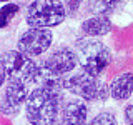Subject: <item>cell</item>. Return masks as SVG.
Here are the masks:
<instances>
[{
  "mask_svg": "<svg viewBox=\"0 0 133 125\" xmlns=\"http://www.w3.org/2000/svg\"><path fill=\"white\" fill-rule=\"evenodd\" d=\"M63 89L80 97L82 100H87V102L107 100L110 95V89L105 82H102L97 77H91L85 72H78L63 78Z\"/></svg>",
  "mask_w": 133,
  "mask_h": 125,
  "instance_id": "4",
  "label": "cell"
},
{
  "mask_svg": "<svg viewBox=\"0 0 133 125\" xmlns=\"http://www.w3.org/2000/svg\"><path fill=\"white\" fill-rule=\"evenodd\" d=\"M33 82L38 83V89H43L47 92H52V93L62 95V90H63V77L52 73L45 67H38V72H37Z\"/></svg>",
  "mask_w": 133,
  "mask_h": 125,
  "instance_id": "9",
  "label": "cell"
},
{
  "mask_svg": "<svg viewBox=\"0 0 133 125\" xmlns=\"http://www.w3.org/2000/svg\"><path fill=\"white\" fill-rule=\"evenodd\" d=\"M108 89H110V95L115 100H127L133 92V73L127 72L118 75Z\"/></svg>",
  "mask_w": 133,
  "mask_h": 125,
  "instance_id": "11",
  "label": "cell"
},
{
  "mask_svg": "<svg viewBox=\"0 0 133 125\" xmlns=\"http://www.w3.org/2000/svg\"><path fill=\"white\" fill-rule=\"evenodd\" d=\"M28 97V89H27V83L22 82H15L10 80L5 85V92H3V97L2 100L7 102L10 107L18 108L22 103H25V100Z\"/></svg>",
  "mask_w": 133,
  "mask_h": 125,
  "instance_id": "10",
  "label": "cell"
},
{
  "mask_svg": "<svg viewBox=\"0 0 133 125\" xmlns=\"http://www.w3.org/2000/svg\"><path fill=\"white\" fill-rule=\"evenodd\" d=\"M122 0H88L90 8L97 15H108L110 12H113L116 7L120 5Z\"/></svg>",
  "mask_w": 133,
  "mask_h": 125,
  "instance_id": "13",
  "label": "cell"
},
{
  "mask_svg": "<svg viewBox=\"0 0 133 125\" xmlns=\"http://www.w3.org/2000/svg\"><path fill=\"white\" fill-rule=\"evenodd\" d=\"M82 30H83V33L90 35L91 39L98 37V35H107L111 30V22L105 15H93L82 23Z\"/></svg>",
  "mask_w": 133,
  "mask_h": 125,
  "instance_id": "12",
  "label": "cell"
},
{
  "mask_svg": "<svg viewBox=\"0 0 133 125\" xmlns=\"http://www.w3.org/2000/svg\"><path fill=\"white\" fill-rule=\"evenodd\" d=\"M0 2H5V3H8V2H10V0H0Z\"/></svg>",
  "mask_w": 133,
  "mask_h": 125,
  "instance_id": "20",
  "label": "cell"
},
{
  "mask_svg": "<svg viewBox=\"0 0 133 125\" xmlns=\"http://www.w3.org/2000/svg\"><path fill=\"white\" fill-rule=\"evenodd\" d=\"M90 125H116V118L110 112H102L91 120Z\"/></svg>",
  "mask_w": 133,
  "mask_h": 125,
  "instance_id": "15",
  "label": "cell"
},
{
  "mask_svg": "<svg viewBox=\"0 0 133 125\" xmlns=\"http://www.w3.org/2000/svg\"><path fill=\"white\" fill-rule=\"evenodd\" d=\"M125 118H127L128 125H133V105H128L125 108Z\"/></svg>",
  "mask_w": 133,
  "mask_h": 125,
  "instance_id": "17",
  "label": "cell"
},
{
  "mask_svg": "<svg viewBox=\"0 0 133 125\" xmlns=\"http://www.w3.org/2000/svg\"><path fill=\"white\" fill-rule=\"evenodd\" d=\"M77 47H78L77 58L80 60V65L83 68L82 72L98 78L111 60L110 50L100 40L95 39H80Z\"/></svg>",
  "mask_w": 133,
  "mask_h": 125,
  "instance_id": "2",
  "label": "cell"
},
{
  "mask_svg": "<svg viewBox=\"0 0 133 125\" xmlns=\"http://www.w3.org/2000/svg\"><path fill=\"white\" fill-rule=\"evenodd\" d=\"M53 125H70V123H66V122H65V120H62V118H60V117H58V118L55 120V123H53Z\"/></svg>",
  "mask_w": 133,
  "mask_h": 125,
  "instance_id": "19",
  "label": "cell"
},
{
  "mask_svg": "<svg viewBox=\"0 0 133 125\" xmlns=\"http://www.w3.org/2000/svg\"><path fill=\"white\" fill-rule=\"evenodd\" d=\"M65 5L60 0H35L27 8L25 20L32 28H50L65 20Z\"/></svg>",
  "mask_w": 133,
  "mask_h": 125,
  "instance_id": "3",
  "label": "cell"
},
{
  "mask_svg": "<svg viewBox=\"0 0 133 125\" xmlns=\"http://www.w3.org/2000/svg\"><path fill=\"white\" fill-rule=\"evenodd\" d=\"M63 103L62 95L43 89H33L25 100V115L30 125H53Z\"/></svg>",
  "mask_w": 133,
  "mask_h": 125,
  "instance_id": "1",
  "label": "cell"
},
{
  "mask_svg": "<svg viewBox=\"0 0 133 125\" xmlns=\"http://www.w3.org/2000/svg\"><path fill=\"white\" fill-rule=\"evenodd\" d=\"M0 65L5 72V77H8V80L22 82V83L33 82L37 72H38V65L30 57L20 53L18 50L3 52L2 57H0Z\"/></svg>",
  "mask_w": 133,
  "mask_h": 125,
  "instance_id": "5",
  "label": "cell"
},
{
  "mask_svg": "<svg viewBox=\"0 0 133 125\" xmlns=\"http://www.w3.org/2000/svg\"><path fill=\"white\" fill-rule=\"evenodd\" d=\"M5 72H3V68H2V65H0V87L3 85V83H5Z\"/></svg>",
  "mask_w": 133,
  "mask_h": 125,
  "instance_id": "18",
  "label": "cell"
},
{
  "mask_svg": "<svg viewBox=\"0 0 133 125\" xmlns=\"http://www.w3.org/2000/svg\"><path fill=\"white\" fill-rule=\"evenodd\" d=\"M60 118L70 125H87L88 118V108L82 100H68L60 107Z\"/></svg>",
  "mask_w": 133,
  "mask_h": 125,
  "instance_id": "8",
  "label": "cell"
},
{
  "mask_svg": "<svg viewBox=\"0 0 133 125\" xmlns=\"http://www.w3.org/2000/svg\"><path fill=\"white\" fill-rule=\"evenodd\" d=\"M18 14V5L17 3H5L0 7V28H5L8 23L14 20V17Z\"/></svg>",
  "mask_w": 133,
  "mask_h": 125,
  "instance_id": "14",
  "label": "cell"
},
{
  "mask_svg": "<svg viewBox=\"0 0 133 125\" xmlns=\"http://www.w3.org/2000/svg\"><path fill=\"white\" fill-rule=\"evenodd\" d=\"M77 64H78V58L75 52H72L70 48H58L42 64V67H45L52 73L63 77V75L72 72L77 67Z\"/></svg>",
  "mask_w": 133,
  "mask_h": 125,
  "instance_id": "7",
  "label": "cell"
},
{
  "mask_svg": "<svg viewBox=\"0 0 133 125\" xmlns=\"http://www.w3.org/2000/svg\"><path fill=\"white\" fill-rule=\"evenodd\" d=\"M53 33L50 28H28L20 35L17 42V50L27 57H37L47 52L52 45Z\"/></svg>",
  "mask_w": 133,
  "mask_h": 125,
  "instance_id": "6",
  "label": "cell"
},
{
  "mask_svg": "<svg viewBox=\"0 0 133 125\" xmlns=\"http://www.w3.org/2000/svg\"><path fill=\"white\" fill-rule=\"evenodd\" d=\"M25 2H28V0H25Z\"/></svg>",
  "mask_w": 133,
  "mask_h": 125,
  "instance_id": "21",
  "label": "cell"
},
{
  "mask_svg": "<svg viewBox=\"0 0 133 125\" xmlns=\"http://www.w3.org/2000/svg\"><path fill=\"white\" fill-rule=\"evenodd\" d=\"M82 2H83V0H66V8H65V12H70V14H73V12L77 10L78 7H80Z\"/></svg>",
  "mask_w": 133,
  "mask_h": 125,
  "instance_id": "16",
  "label": "cell"
}]
</instances>
